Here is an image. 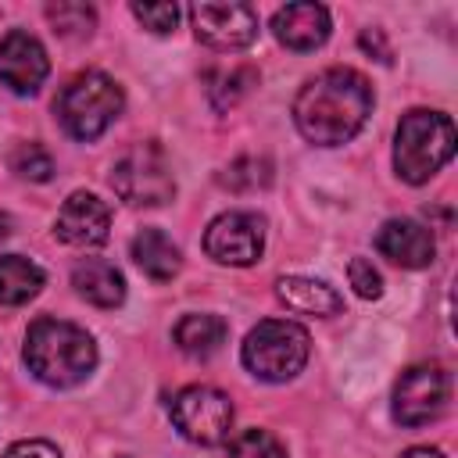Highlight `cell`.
I'll return each instance as SVG.
<instances>
[{
    "label": "cell",
    "instance_id": "obj_1",
    "mask_svg": "<svg viewBox=\"0 0 458 458\" xmlns=\"http://www.w3.org/2000/svg\"><path fill=\"white\" fill-rule=\"evenodd\" d=\"M372 111V86L354 68H326L308 79L293 100V122L315 147L347 143Z\"/></svg>",
    "mask_w": 458,
    "mask_h": 458
},
{
    "label": "cell",
    "instance_id": "obj_2",
    "mask_svg": "<svg viewBox=\"0 0 458 458\" xmlns=\"http://www.w3.org/2000/svg\"><path fill=\"white\" fill-rule=\"evenodd\" d=\"M25 365L47 386H75L93 372L97 347L86 329L61 318H39L25 333Z\"/></svg>",
    "mask_w": 458,
    "mask_h": 458
},
{
    "label": "cell",
    "instance_id": "obj_3",
    "mask_svg": "<svg viewBox=\"0 0 458 458\" xmlns=\"http://www.w3.org/2000/svg\"><path fill=\"white\" fill-rule=\"evenodd\" d=\"M454 154V125L440 111H408L394 140V168L404 182H429Z\"/></svg>",
    "mask_w": 458,
    "mask_h": 458
},
{
    "label": "cell",
    "instance_id": "obj_4",
    "mask_svg": "<svg viewBox=\"0 0 458 458\" xmlns=\"http://www.w3.org/2000/svg\"><path fill=\"white\" fill-rule=\"evenodd\" d=\"M54 111L68 136L97 140L122 111V86L104 72H82L61 89Z\"/></svg>",
    "mask_w": 458,
    "mask_h": 458
},
{
    "label": "cell",
    "instance_id": "obj_5",
    "mask_svg": "<svg viewBox=\"0 0 458 458\" xmlns=\"http://www.w3.org/2000/svg\"><path fill=\"white\" fill-rule=\"evenodd\" d=\"M308 351H311V340L304 326L286 318H265L243 340V365L258 379L286 383L304 369Z\"/></svg>",
    "mask_w": 458,
    "mask_h": 458
},
{
    "label": "cell",
    "instance_id": "obj_6",
    "mask_svg": "<svg viewBox=\"0 0 458 458\" xmlns=\"http://www.w3.org/2000/svg\"><path fill=\"white\" fill-rule=\"evenodd\" d=\"M114 193L132 208H157L175 197V179L165 150L157 143H136L129 147L114 172H111Z\"/></svg>",
    "mask_w": 458,
    "mask_h": 458
},
{
    "label": "cell",
    "instance_id": "obj_7",
    "mask_svg": "<svg viewBox=\"0 0 458 458\" xmlns=\"http://www.w3.org/2000/svg\"><path fill=\"white\" fill-rule=\"evenodd\" d=\"M172 422L190 444H222L233 429V404L215 386H186L172 401Z\"/></svg>",
    "mask_w": 458,
    "mask_h": 458
},
{
    "label": "cell",
    "instance_id": "obj_8",
    "mask_svg": "<svg viewBox=\"0 0 458 458\" xmlns=\"http://www.w3.org/2000/svg\"><path fill=\"white\" fill-rule=\"evenodd\" d=\"M451 376L440 365H415L394 386V419L401 426H426L447 411Z\"/></svg>",
    "mask_w": 458,
    "mask_h": 458
},
{
    "label": "cell",
    "instance_id": "obj_9",
    "mask_svg": "<svg viewBox=\"0 0 458 458\" xmlns=\"http://www.w3.org/2000/svg\"><path fill=\"white\" fill-rule=\"evenodd\" d=\"M190 21L200 43L215 50H243L258 39V11L250 4H193Z\"/></svg>",
    "mask_w": 458,
    "mask_h": 458
},
{
    "label": "cell",
    "instance_id": "obj_10",
    "mask_svg": "<svg viewBox=\"0 0 458 458\" xmlns=\"http://www.w3.org/2000/svg\"><path fill=\"white\" fill-rule=\"evenodd\" d=\"M204 250L218 265H254L265 250V222L250 211H225L208 225Z\"/></svg>",
    "mask_w": 458,
    "mask_h": 458
},
{
    "label": "cell",
    "instance_id": "obj_11",
    "mask_svg": "<svg viewBox=\"0 0 458 458\" xmlns=\"http://www.w3.org/2000/svg\"><path fill=\"white\" fill-rule=\"evenodd\" d=\"M107 229H111L107 204L97 193H86V190L72 193L61 204L57 222H54L57 240H64L68 247H100L107 240Z\"/></svg>",
    "mask_w": 458,
    "mask_h": 458
},
{
    "label": "cell",
    "instance_id": "obj_12",
    "mask_svg": "<svg viewBox=\"0 0 458 458\" xmlns=\"http://www.w3.org/2000/svg\"><path fill=\"white\" fill-rule=\"evenodd\" d=\"M50 72L47 50L29 32H11L0 43V82L14 93H36Z\"/></svg>",
    "mask_w": 458,
    "mask_h": 458
},
{
    "label": "cell",
    "instance_id": "obj_13",
    "mask_svg": "<svg viewBox=\"0 0 458 458\" xmlns=\"http://www.w3.org/2000/svg\"><path fill=\"white\" fill-rule=\"evenodd\" d=\"M376 250L401 268H426L437 254L433 233L415 218H390L376 233Z\"/></svg>",
    "mask_w": 458,
    "mask_h": 458
},
{
    "label": "cell",
    "instance_id": "obj_14",
    "mask_svg": "<svg viewBox=\"0 0 458 458\" xmlns=\"http://www.w3.org/2000/svg\"><path fill=\"white\" fill-rule=\"evenodd\" d=\"M272 32L290 50H315L329 36V11L322 4H286L276 11Z\"/></svg>",
    "mask_w": 458,
    "mask_h": 458
},
{
    "label": "cell",
    "instance_id": "obj_15",
    "mask_svg": "<svg viewBox=\"0 0 458 458\" xmlns=\"http://www.w3.org/2000/svg\"><path fill=\"white\" fill-rule=\"evenodd\" d=\"M72 286L79 290V297H86L97 308H118L125 301V279L111 261L100 258H86L72 268Z\"/></svg>",
    "mask_w": 458,
    "mask_h": 458
},
{
    "label": "cell",
    "instance_id": "obj_16",
    "mask_svg": "<svg viewBox=\"0 0 458 458\" xmlns=\"http://www.w3.org/2000/svg\"><path fill=\"white\" fill-rule=\"evenodd\" d=\"M276 297L301 315H336L340 311V293L333 286H326L322 279H308V276H283L276 283Z\"/></svg>",
    "mask_w": 458,
    "mask_h": 458
},
{
    "label": "cell",
    "instance_id": "obj_17",
    "mask_svg": "<svg viewBox=\"0 0 458 458\" xmlns=\"http://www.w3.org/2000/svg\"><path fill=\"white\" fill-rule=\"evenodd\" d=\"M132 261L140 265L143 276H150V279H157V283L172 279V276L179 272V265H182L179 247H175L161 229H140V233L132 236Z\"/></svg>",
    "mask_w": 458,
    "mask_h": 458
},
{
    "label": "cell",
    "instance_id": "obj_18",
    "mask_svg": "<svg viewBox=\"0 0 458 458\" xmlns=\"http://www.w3.org/2000/svg\"><path fill=\"white\" fill-rule=\"evenodd\" d=\"M229 326L218 315H182L175 322V347L190 358H211L225 344Z\"/></svg>",
    "mask_w": 458,
    "mask_h": 458
},
{
    "label": "cell",
    "instance_id": "obj_19",
    "mask_svg": "<svg viewBox=\"0 0 458 458\" xmlns=\"http://www.w3.org/2000/svg\"><path fill=\"white\" fill-rule=\"evenodd\" d=\"M43 290V268L21 254L0 258V304H25Z\"/></svg>",
    "mask_w": 458,
    "mask_h": 458
},
{
    "label": "cell",
    "instance_id": "obj_20",
    "mask_svg": "<svg viewBox=\"0 0 458 458\" xmlns=\"http://www.w3.org/2000/svg\"><path fill=\"white\" fill-rule=\"evenodd\" d=\"M258 82V72L247 68V64H236V68H218L208 75V97L215 104V111H229L240 97L250 93V86Z\"/></svg>",
    "mask_w": 458,
    "mask_h": 458
},
{
    "label": "cell",
    "instance_id": "obj_21",
    "mask_svg": "<svg viewBox=\"0 0 458 458\" xmlns=\"http://www.w3.org/2000/svg\"><path fill=\"white\" fill-rule=\"evenodd\" d=\"M47 18H50L54 32L64 36V39H86V36L93 32V25H97L93 7H86V4H79V0L47 4Z\"/></svg>",
    "mask_w": 458,
    "mask_h": 458
},
{
    "label": "cell",
    "instance_id": "obj_22",
    "mask_svg": "<svg viewBox=\"0 0 458 458\" xmlns=\"http://www.w3.org/2000/svg\"><path fill=\"white\" fill-rule=\"evenodd\" d=\"M218 182L229 186V190H236V193H254V190H265V186L272 182V165H268L265 157L247 154V157H236V161L218 175Z\"/></svg>",
    "mask_w": 458,
    "mask_h": 458
},
{
    "label": "cell",
    "instance_id": "obj_23",
    "mask_svg": "<svg viewBox=\"0 0 458 458\" xmlns=\"http://www.w3.org/2000/svg\"><path fill=\"white\" fill-rule=\"evenodd\" d=\"M11 168L21 175V179H32V182H47L54 175V157L39 147V143H18L11 150Z\"/></svg>",
    "mask_w": 458,
    "mask_h": 458
},
{
    "label": "cell",
    "instance_id": "obj_24",
    "mask_svg": "<svg viewBox=\"0 0 458 458\" xmlns=\"http://www.w3.org/2000/svg\"><path fill=\"white\" fill-rule=\"evenodd\" d=\"M229 458H286V451L268 429H243L229 444Z\"/></svg>",
    "mask_w": 458,
    "mask_h": 458
},
{
    "label": "cell",
    "instance_id": "obj_25",
    "mask_svg": "<svg viewBox=\"0 0 458 458\" xmlns=\"http://www.w3.org/2000/svg\"><path fill=\"white\" fill-rule=\"evenodd\" d=\"M132 14H136V21L143 29H150L157 36L172 32L175 21H179V7L175 4H132Z\"/></svg>",
    "mask_w": 458,
    "mask_h": 458
},
{
    "label": "cell",
    "instance_id": "obj_26",
    "mask_svg": "<svg viewBox=\"0 0 458 458\" xmlns=\"http://www.w3.org/2000/svg\"><path fill=\"white\" fill-rule=\"evenodd\" d=\"M347 276H351V286H354V293H358V297L376 301V297L383 293V279H379V272L372 268V261H369V258H351Z\"/></svg>",
    "mask_w": 458,
    "mask_h": 458
},
{
    "label": "cell",
    "instance_id": "obj_27",
    "mask_svg": "<svg viewBox=\"0 0 458 458\" xmlns=\"http://www.w3.org/2000/svg\"><path fill=\"white\" fill-rule=\"evenodd\" d=\"M4 458H61V451L50 440H21L4 451Z\"/></svg>",
    "mask_w": 458,
    "mask_h": 458
},
{
    "label": "cell",
    "instance_id": "obj_28",
    "mask_svg": "<svg viewBox=\"0 0 458 458\" xmlns=\"http://www.w3.org/2000/svg\"><path fill=\"white\" fill-rule=\"evenodd\" d=\"M401 458H444V451H437V447H408Z\"/></svg>",
    "mask_w": 458,
    "mask_h": 458
},
{
    "label": "cell",
    "instance_id": "obj_29",
    "mask_svg": "<svg viewBox=\"0 0 458 458\" xmlns=\"http://www.w3.org/2000/svg\"><path fill=\"white\" fill-rule=\"evenodd\" d=\"M7 236H11V218L0 211V240H7Z\"/></svg>",
    "mask_w": 458,
    "mask_h": 458
}]
</instances>
